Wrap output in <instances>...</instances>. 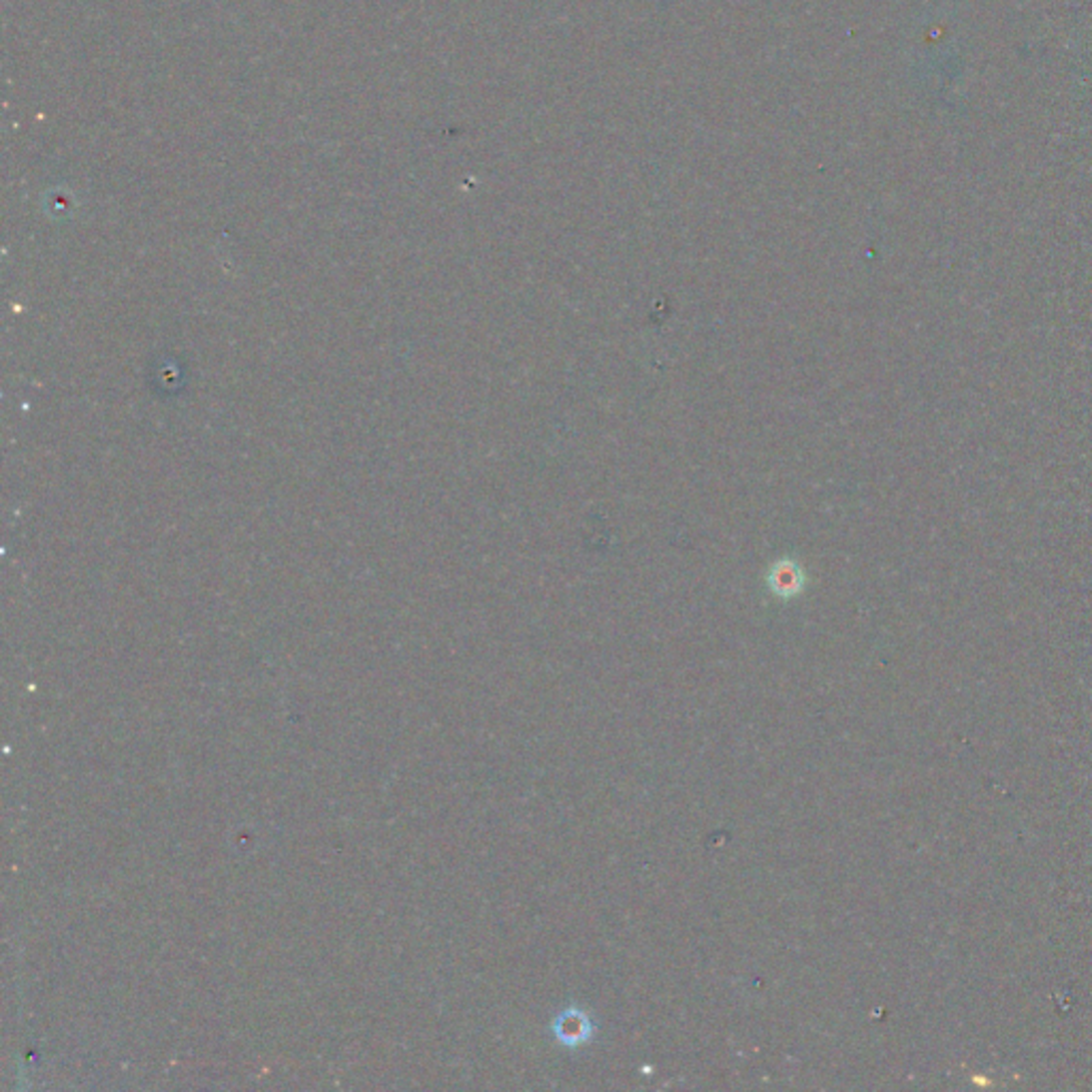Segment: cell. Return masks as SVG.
Here are the masks:
<instances>
[{"mask_svg": "<svg viewBox=\"0 0 1092 1092\" xmlns=\"http://www.w3.org/2000/svg\"><path fill=\"white\" fill-rule=\"evenodd\" d=\"M595 1026L589 1018L587 1011L580 1007H567L552 1022V1033H555L557 1041L565 1048H580L584 1043H589L593 1037Z\"/></svg>", "mask_w": 1092, "mask_h": 1092, "instance_id": "cell-1", "label": "cell"}, {"mask_svg": "<svg viewBox=\"0 0 1092 1092\" xmlns=\"http://www.w3.org/2000/svg\"><path fill=\"white\" fill-rule=\"evenodd\" d=\"M802 584L804 576L794 563H779L770 572V589L781 597L796 595L802 589Z\"/></svg>", "mask_w": 1092, "mask_h": 1092, "instance_id": "cell-2", "label": "cell"}]
</instances>
